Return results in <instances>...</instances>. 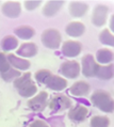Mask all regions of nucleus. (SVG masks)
Returning a JSON list of instances; mask_svg holds the SVG:
<instances>
[{
  "label": "nucleus",
  "instance_id": "1",
  "mask_svg": "<svg viewBox=\"0 0 114 127\" xmlns=\"http://www.w3.org/2000/svg\"><path fill=\"white\" fill-rule=\"evenodd\" d=\"M92 105L106 113H112L114 111V98L111 94L105 90H96L91 95Z\"/></svg>",
  "mask_w": 114,
  "mask_h": 127
},
{
  "label": "nucleus",
  "instance_id": "2",
  "mask_svg": "<svg viewBox=\"0 0 114 127\" xmlns=\"http://www.w3.org/2000/svg\"><path fill=\"white\" fill-rule=\"evenodd\" d=\"M41 41L46 48L58 49L62 44V35L59 30L55 29V28H48L43 31L41 35Z\"/></svg>",
  "mask_w": 114,
  "mask_h": 127
},
{
  "label": "nucleus",
  "instance_id": "3",
  "mask_svg": "<svg viewBox=\"0 0 114 127\" xmlns=\"http://www.w3.org/2000/svg\"><path fill=\"white\" fill-rule=\"evenodd\" d=\"M99 63L96 61V58L93 55L86 54L81 59V73L84 77L91 78L96 76L99 67Z\"/></svg>",
  "mask_w": 114,
  "mask_h": 127
},
{
  "label": "nucleus",
  "instance_id": "4",
  "mask_svg": "<svg viewBox=\"0 0 114 127\" xmlns=\"http://www.w3.org/2000/svg\"><path fill=\"white\" fill-rule=\"evenodd\" d=\"M59 72L65 78H78V76L81 73V64L78 61H75V60H67V61H64L60 65Z\"/></svg>",
  "mask_w": 114,
  "mask_h": 127
},
{
  "label": "nucleus",
  "instance_id": "5",
  "mask_svg": "<svg viewBox=\"0 0 114 127\" xmlns=\"http://www.w3.org/2000/svg\"><path fill=\"white\" fill-rule=\"evenodd\" d=\"M48 98H49L48 93L46 91H41L40 93H37L35 96H33L28 100V103H27L28 108L35 112L43 111L49 105Z\"/></svg>",
  "mask_w": 114,
  "mask_h": 127
},
{
  "label": "nucleus",
  "instance_id": "6",
  "mask_svg": "<svg viewBox=\"0 0 114 127\" xmlns=\"http://www.w3.org/2000/svg\"><path fill=\"white\" fill-rule=\"evenodd\" d=\"M48 107L52 112L64 111L72 107V99L64 94H56L51 97Z\"/></svg>",
  "mask_w": 114,
  "mask_h": 127
},
{
  "label": "nucleus",
  "instance_id": "7",
  "mask_svg": "<svg viewBox=\"0 0 114 127\" xmlns=\"http://www.w3.org/2000/svg\"><path fill=\"white\" fill-rule=\"evenodd\" d=\"M109 8L105 4H97L92 13V24L95 27H102L108 20Z\"/></svg>",
  "mask_w": 114,
  "mask_h": 127
},
{
  "label": "nucleus",
  "instance_id": "8",
  "mask_svg": "<svg viewBox=\"0 0 114 127\" xmlns=\"http://www.w3.org/2000/svg\"><path fill=\"white\" fill-rule=\"evenodd\" d=\"M61 51L62 55L66 58H76L82 51V45L78 41L68 40L62 44Z\"/></svg>",
  "mask_w": 114,
  "mask_h": 127
},
{
  "label": "nucleus",
  "instance_id": "9",
  "mask_svg": "<svg viewBox=\"0 0 114 127\" xmlns=\"http://www.w3.org/2000/svg\"><path fill=\"white\" fill-rule=\"evenodd\" d=\"M1 12L9 18H16L21 13V4L18 1H6L1 6Z\"/></svg>",
  "mask_w": 114,
  "mask_h": 127
},
{
  "label": "nucleus",
  "instance_id": "10",
  "mask_svg": "<svg viewBox=\"0 0 114 127\" xmlns=\"http://www.w3.org/2000/svg\"><path fill=\"white\" fill-rule=\"evenodd\" d=\"M88 115V109L83 105H76L68 111V119L74 123H82Z\"/></svg>",
  "mask_w": 114,
  "mask_h": 127
},
{
  "label": "nucleus",
  "instance_id": "11",
  "mask_svg": "<svg viewBox=\"0 0 114 127\" xmlns=\"http://www.w3.org/2000/svg\"><path fill=\"white\" fill-rule=\"evenodd\" d=\"M37 51L38 48L35 43H33V42H25V43L20 44L19 47L17 48L16 55L24 59H28L36 56Z\"/></svg>",
  "mask_w": 114,
  "mask_h": 127
},
{
  "label": "nucleus",
  "instance_id": "12",
  "mask_svg": "<svg viewBox=\"0 0 114 127\" xmlns=\"http://www.w3.org/2000/svg\"><path fill=\"white\" fill-rule=\"evenodd\" d=\"M68 11L73 17L79 18V17H82L87 13L88 4L81 1H72L68 4Z\"/></svg>",
  "mask_w": 114,
  "mask_h": 127
},
{
  "label": "nucleus",
  "instance_id": "13",
  "mask_svg": "<svg viewBox=\"0 0 114 127\" xmlns=\"http://www.w3.org/2000/svg\"><path fill=\"white\" fill-rule=\"evenodd\" d=\"M91 86L84 80H78L69 88V93L74 96H85L90 93Z\"/></svg>",
  "mask_w": 114,
  "mask_h": 127
},
{
  "label": "nucleus",
  "instance_id": "14",
  "mask_svg": "<svg viewBox=\"0 0 114 127\" xmlns=\"http://www.w3.org/2000/svg\"><path fill=\"white\" fill-rule=\"evenodd\" d=\"M46 87L52 91H57V92H61V91L65 90L67 87V80L63 77L59 75H52L50 78L48 79Z\"/></svg>",
  "mask_w": 114,
  "mask_h": 127
},
{
  "label": "nucleus",
  "instance_id": "15",
  "mask_svg": "<svg viewBox=\"0 0 114 127\" xmlns=\"http://www.w3.org/2000/svg\"><path fill=\"white\" fill-rule=\"evenodd\" d=\"M65 32L67 35L72 37H79L81 35H83L85 32V26L83 23L81 22H70L66 25L65 27Z\"/></svg>",
  "mask_w": 114,
  "mask_h": 127
},
{
  "label": "nucleus",
  "instance_id": "16",
  "mask_svg": "<svg viewBox=\"0 0 114 127\" xmlns=\"http://www.w3.org/2000/svg\"><path fill=\"white\" fill-rule=\"evenodd\" d=\"M64 4V1H60V0H53V1H47L43 6L42 13L43 15L47 16V17H51L55 16L58 13L61 8Z\"/></svg>",
  "mask_w": 114,
  "mask_h": 127
},
{
  "label": "nucleus",
  "instance_id": "17",
  "mask_svg": "<svg viewBox=\"0 0 114 127\" xmlns=\"http://www.w3.org/2000/svg\"><path fill=\"white\" fill-rule=\"evenodd\" d=\"M8 60L10 62V64L12 65L14 68H16L18 70H27V69H29L30 65H31L29 60L18 57V56L14 55V54H9Z\"/></svg>",
  "mask_w": 114,
  "mask_h": 127
},
{
  "label": "nucleus",
  "instance_id": "18",
  "mask_svg": "<svg viewBox=\"0 0 114 127\" xmlns=\"http://www.w3.org/2000/svg\"><path fill=\"white\" fill-rule=\"evenodd\" d=\"M114 60V52L109 48H100L96 52V61L100 65L111 64Z\"/></svg>",
  "mask_w": 114,
  "mask_h": 127
},
{
  "label": "nucleus",
  "instance_id": "19",
  "mask_svg": "<svg viewBox=\"0 0 114 127\" xmlns=\"http://www.w3.org/2000/svg\"><path fill=\"white\" fill-rule=\"evenodd\" d=\"M17 91H18V94L20 95V96L32 98L33 96L36 95L37 87H36V84H35L34 81L31 79L29 81H27L26 83H24L19 89H17Z\"/></svg>",
  "mask_w": 114,
  "mask_h": 127
},
{
  "label": "nucleus",
  "instance_id": "20",
  "mask_svg": "<svg viewBox=\"0 0 114 127\" xmlns=\"http://www.w3.org/2000/svg\"><path fill=\"white\" fill-rule=\"evenodd\" d=\"M14 34L16 37L21 38V40H30L35 35V30L33 27L28 26V25H23L14 29Z\"/></svg>",
  "mask_w": 114,
  "mask_h": 127
},
{
  "label": "nucleus",
  "instance_id": "21",
  "mask_svg": "<svg viewBox=\"0 0 114 127\" xmlns=\"http://www.w3.org/2000/svg\"><path fill=\"white\" fill-rule=\"evenodd\" d=\"M19 42L15 35H5L1 40V48L3 51H12V50H17L19 46Z\"/></svg>",
  "mask_w": 114,
  "mask_h": 127
},
{
  "label": "nucleus",
  "instance_id": "22",
  "mask_svg": "<svg viewBox=\"0 0 114 127\" xmlns=\"http://www.w3.org/2000/svg\"><path fill=\"white\" fill-rule=\"evenodd\" d=\"M114 76V65L108 64V65H99L96 77L100 80H110Z\"/></svg>",
  "mask_w": 114,
  "mask_h": 127
},
{
  "label": "nucleus",
  "instance_id": "23",
  "mask_svg": "<svg viewBox=\"0 0 114 127\" xmlns=\"http://www.w3.org/2000/svg\"><path fill=\"white\" fill-rule=\"evenodd\" d=\"M99 42L104 45H107V46L114 47V34L110 31V29L105 28L99 33Z\"/></svg>",
  "mask_w": 114,
  "mask_h": 127
},
{
  "label": "nucleus",
  "instance_id": "24",
  "mask_svg": "<svg viewBox=\"0 0 114 127\" xmlns=\"http://www.w3.org/2000/svg\"><path fill=\"white\" fill-rule=\"evenodd\" d=\"M110 119L106 115H94L90 121L91 127H109Z\"/></svg>",
  "mask_w": 114,
  "mask_h": 127
},
{
  "label": "nucleus",
  "instance_id": "25",
  "mask_svg": "<svg viewBox=\"0 0 114 127\" xmlns=\"http://www.w3.org/2000/svg\"><path fill=\"white\" fill-rule=\"evenodd\" d=\"M52 75H53V74L49 69L42 68V69H38L37 72L34 74V78H35V80H36L40 84H45V86H46L48 79L50 78Z\"/></svg>",
  "mask_w": 114,
  "mask_h": 127
},
{
  "label": "nucleus",
  "instance_id": "26",
  "mask_svg": "<svg viewBox=\"0 0 114 127\" xmlns=\"http://www.w3.org/2000/svg\"><path fill=\"white\" fill-rule=\"evenodd\" d=\"M20 76H21L20 70L14 68V67H11V68L8 70V72L1 74V78L4 80V81H6V82H11V81H14V80L17 79V78H18V77H20Z\"/></svg>",
  "mask_w": 114,
  "mask_h": 127
},
{
  "label": "nucleus",
  "instance_id": "27",
  "mask_svg": "<svg viewBox=\"0 0 114 127\" xmlns=\"http://www.w3.org/2000/svg\"><path fill=\"white\" fill-rule=\"evenodd\" d=\"M31 77H32V74L30 72H26L25 74H23L20 77H18L17 79H15L13 81V84H14V87H15V89H19L24 83H26L27 81L31 80L32 79Z\"/></svg>",
  "mask_w": 114,
  "mask_h": 127
},
{
  "label": "nucleus",
  "instance_id": "28",
  "mask_svg": "<svg viewBox=\"0 0 114 127\" xmlns=\"http://www.w3.org/2000/svg\"><path fill=\"white\" fill-rule=\"evenodd\" d=\"M11 68V64L8 60V56L0 51V74H3Z\"/></svg>",
  "mask_w": 114,
  "mask_h": 127
},
{
  "label": "nucleus",
  "instance_id": "29",
  "mask_svg": "<svg viewBox=\"0 0 114 127\" xmlns=\"http://www.w3.org/2000/svg\"><path fill=\"white\" fill-rule=\"evenodd\" d=\"M41 3L42 2L40 0H28V1H25L24 5L28 11H34L35 9H37L41 5Z\"/></svg>",
  "mask_w": 114,
  "mask_h": 127
},
{
  "label": "nucleus",
  "instance_id": "30",
  "mask_svg": "<svg viewBox=\"0 0 114 127\" xmlns=\"http://www.w3.org/2000/svg\"><path fill=\"white\" fill-rule=\"evenodd\" d=\"M29 127H49L48 124L43 120H35L29 125Z\"/></svg>",
  "mask_w": 114,
  "mask_h": 127
},
{
  "label": "nucleus",
  "instance_id": "31",
  "mask_svg": "<svg viewBox=\"0 0 114 127\" xmlns=\"http://www.w3.org/2000/svg\"><path fill=\"white\" fill-rule=\"evenodd\" d=\"M109 27H110V31H112V33L114 34V14H112L109 20Z\"/></svg>",
  "mask_w": 114,
  "mask_h": 127
}]
</instances>
